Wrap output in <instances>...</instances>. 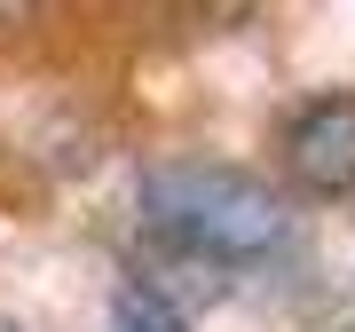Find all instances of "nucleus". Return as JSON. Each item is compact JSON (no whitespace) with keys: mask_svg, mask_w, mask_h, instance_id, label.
I'll return each instance as SVG.
<instances>
[{"mask_svg":"<svg viewBox=\"0 0 355 332\" xmlns=\"http://www.w3.org/2000/svg\"><path fill=\"white\" fill-rule=\"evenodd\" d=\"M135 214H142V230L166 254H182L198 269H261V261H284L300 245L292 206L261 174L221 166V158H166V166H150L142 190H135Z\"/></svg>","mask_w":355,"mask_h":332,"instance_id":"nucleus-1","label":"nucleus"},{"mask_svg":"<svg viewBox=\"0 0 355 332\" xmlns=\"http://www.w3.org/2000/svg\"><path fill=\"white\" fill-rule=\"evenodd\" d=\"M284 174L308 198H355V95H308L284 119Z\"/></svg>","mask_w":355,"mask_h":332,"instance_id":"nucleus-2","label":"nucleus"},{"mask_svg":"<svg viewBox=\"0 0 355 332\" xmlns=\"http://www.w3.org/2000/svg\"><path fill=\"white\" fill-rule=\"evenodd\" d=\"M111 332H190V317L166 293H150V285H127V293L111 301Z\"/></svg>","mask_w":355,"mask_h":332,"instance_id":"nucleus-3","label":"nucleus"},{"mask_svg":"<svg viewBox=\"0 0 355 332\" xmlns=\"http://www.w3.org/2000/svg\"><path fill=\"white\" fill-rule=\"evenodd\" d=\"M16 8H24V0H0V16H16Z\"/></svg>","mask_w":355,"mask_h":332,"instance_id":"nucleus-4","label":"nucleus"},{"mask_svg":"<svg viewBox=\"0 0 355 332\" xmlns=\"http://www.w3.org/2000/svg\"><path fill=\"white\" fill-rule=\"evenodd\" d=\"M331 332H355V317H347V324H331Z\"/></svg>","mask_w":355,"mask_h":332,"instance_id":"nucleus-5","label":"nucleus"},{"mask_svg":"<svg viewBox=\"0 0 355 332\" xmlns=\"http://www.w3.org/2000/svg\"><path fill=\"white\" fill-rule=\"evenodd\" d=\"M0 332H16V324H0Z\"/></svg>","mask_w":355,"mask_h":332,"instance_id":"nucleus-6","label":"nucleus"}]
</instances>
